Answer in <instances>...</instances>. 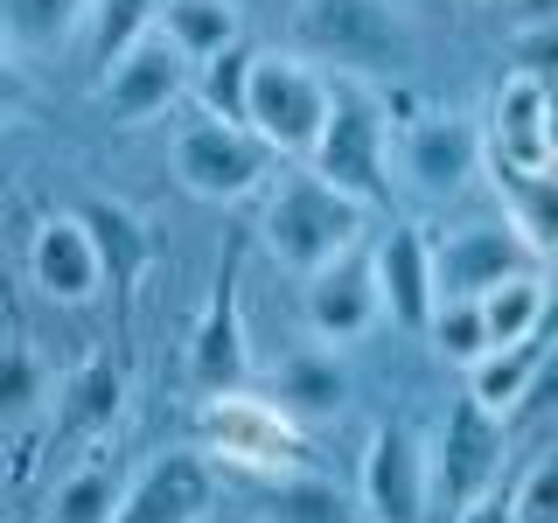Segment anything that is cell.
<instances>
[{
    "mask_svg": "<svg viewBox=\"0 0 558 523\" xmlns=\"http://www.w3.org/2000/svg\"><path fill=\"white\" fill-rule=\"evenodd\" d=\"M433 496V467L418 453V433L405 418H384L363 447V510L377 523H418Z\"/></svg>",
    "mask_w": 558,
    "mask_h": 523,
    "instance_id": "cell-9",
    "label": "cell"
},
{
    "mask_svg": "<svg viewBox=\"0 0 558 523\" xmlns=\"http://www.w3.org/2000/svg\"><path fill=\"white\" fill-rule=\"evenodd\" d=\"M217 502V475H209V453L196 447H168L154 453L133 475V488L119 496L112 523H203Z\"/></svg>",
    "mask_w": 558,
    "mask_h": 523,
    "instance_id": "cell-8",
    "label": "cell"
},
{
    "mask_svg": "<svg viewBox=\"0 0 558 523\" xmlns=\"http://www.w3.org/2000/svg\"><path fill=\"white\" fill-rule=\"evenodd\" d=\"M363 217H371V209H356L349 196L322 188L314 174H293L266 203V244H272L279 266L314 272V266H328L336 252H349V244L363 238Z\"/></svg>",
    "mask_w": 558,
    "mask_h": 523,
    "instance_id": "cell-3",
    "label": "cell"
},
{
    "mask_svg": "<svg viewBox=\"0 0 558 523\" xmlns=\"http://www.w3.org/2000/svg\"><path fill=\"white\" fill-rule=\"evenodd\" d=\"M510 523H558V453H537L510 488Z\"/></svg>",
    "mask_w": 558,
    "mask_h": 523,
    "instance_id": "cell-30",
    "label": "cell"
},
{
    "mask_svg": "<svg viewBox=\"0 0 558 523\" xmlns=\"http://www.w3.org/2000/svg\"><path fill=\"white\" fill-rule=\"evenodd\" d=\"M537 370H545V328L523 336V342L488 349L482 363H468V405L488 412V418H517V405L531 398Z\"/></svg>",
    "mask_w": 558,
    "mask_h": 523,
    "instance_id": "cell-19",
    "label": "cell"
},
{
    "mask_svg": "<svg viewBox=\"0 0 558 523\" xmlns=\"http://www.w3.org/2000/svg\"><path fill=\"white\" fill-rule=\"evenodd\" d=\"M126 412V363L119 356H84L63 384V433H105Z\"/></svg>",
    "mask_w": 558,
    "mask_h": 523,
    "instance_id": "cell-21",
    "label": "cell"
},
{
    "mask_svg": "<svg viewBox=\"0 0 558 523\" xmlns=\"http://www.w3.org/2000/svg\"><path fill=\"white\" fill-rule=\"evenodd\" d=\"M272 510L293 523H342V502L322 496V488H287V496H272Z\"/></svg>",
    "mask_w": 558,
    "mask_h": 523,
    "instance_id": "cell-31",
    "label": "cell"
},
{
    "mask_svg": "<svg viewBox=\"0 0 558 523\" xmlns=\"http://www.w3.org/2000/svg\"><path fill=\"white\" fill-rule=\"evenodd\" d=\"M545 307H551V287H545V272H517V279H502V287H488L482 301H475L488 349L537 336V328H545Z\"/></svg>",
    "mask_w": 558,
    "mask_h": 523,
    "instance_id": "cell-23",
    "label": "cell"
},
{
    "mask_svg": "<svg viewBox=\"0 0 558 523\" xmlns=\"http://www.w3.org/2000/svg\"><path fill=\"white\" fill-rule=\"evenodd\" d=\"M371 279H377V314H391L398 328H426L433 314V258L418 223H391L371 244Z\"/></svg>",
    "mask_w": 558,
    "mask_h": 523,
    "instance_id": "cell-15",
    "label": "cell"
},
{
    "mask_svg": "<svg viewBox=\"0 0 558 523\" xmlns=\"http://www.w3.org/2000/svg\"><path fill=\"white\" fill-rule=\"evenodd\" d=\"M342 398H349V377H342L336 349H301V356H287V363H279V398H272V405L287 412L293 426L342 412Z\"/></svg>",
    "mask_w": 558,
    "mask_h": 523,
    "instance_id": "cell-20",
    "label": "cell"
},
{
    "mask_svg": "<svg viewBox=\"0 0 558 523\" xmlns=\"http://www.w3.org/2000/svg\"><path fill=\"white\" fill-rule=\"evenodd\" d=\"M22 98H28L22 70H14V57H0V119H14V112H22Z\"/></svg>",
    "mask_w": 558,
    "mask_h": 523,
    "instance_id": "cell-33",
    "label": "cell"
},
{
    "mask_svg": "<svg viewBox=\"0 0 558 523\" xmlns=\"http://www.w3.org/2000/svg\"><path fill=\"white\" fill-rule=\"evenodd\" d=\"M244 77H252V49H244V42H231V49H217L209 63H196L203 119H217V126H244Z\"/></svg>",
    "mask_w": 558,
    "mask_h": 523,
    "instance_id": "cell-26",
    "label": "cell"
},
{
    "mask_svg": "<svg viewBox=\"0 0 558 523\" xmlns=\"http://www.w3.org/2000/svg\"><path fill=\"white\" fill-rule=\"evenodd\" d=\"M482 154H488V168H502V174H551L558 147H551V84L545 77L517 70L496 92V119H488Z\"/></svg>",
    "mask_w": 558,
    "mask_h": 523,
    "instance_id": "cell-10",
    "label": "cell"
},
{
    "mask_svg": "<svg viewBox=\"0 0 558 523\" xmlns=\"http://www.w3.org/2000/svg\"><path fill=\"white\" fill-rule=\"evenodd\" d=\"M426 336H433V349H440L447 363H482L488 356V336H482V314H475V301H440L426 314Z\"/></svg>",
    "mask_w": 558,
    "mask_h": 523,
    "instance_id": "cell-28",
    "label": "cell"
},
{
    "mask_svg": "<svg viewBox=\"0 0 558 523\" xmlns=\"http://www.w3.org/2000/svg\"><path fill=\"white\" fill-rule=\"evenodd\" d=\"M161 42L182 63H209L217 49L238 42V8L231 0H161Z\"/></svg>",
    "mask_w": 558,
    "mask_h": 523,
    "instance_id": "cell-22",
    "label": "cell"
},
{
    "mask_svg": "<svg viewBox=\"0 0 558 523\" xmlns=\"http://www.w3.org/2000/svg\"><path fill=\"white\" fill-rule=\"evenodd\" d=\"M301 35L342 70H391L405 57V22L384 0H301Z\"/></svg>",
    "mask_w": 558,
    "mask_h": 523,
    "instance_id": "cell-7",
    "label": "cell"
},
{
    "mask_svg": "<svg viewBox=\"0 0 558 523\" xmlns=\"http://www.w3.org/2000/svg\"><path fill=\"white\" fill-rule=\"evenodd\" d=\"M502 8L517 14L523 28H551V14H558V0H502Z\"/></svg>",
    "mask_w": 558,
    "mask_h": 523,
    "instance_id": "cell-34",
    "label": "cell"
},
{
    "mask_svg": "<svg viewBox=\"0 0 558 523\" xmlns=\"http://www.w3.org/2000/svg\"><path fill=\"white\" fill-rule=\"evenodd\" d=\"M49 377L43 363H35L28 342H0V418H28L35 405H43Z\"/></svg>",
    "mask_w": 558,
    "mask_h": 523,
    "instance_id": "cell-29",
    "label": "cell"
},
{
    "mask_svg": "<svg viewBox=\"0 0 558 523\" xmlns=\"http://www.w3.org/2000/svg\"><path fill=\"white\" fill-rule=\"evenodd\" d=\"M182 92H189V63L174 57L161 35H140L133 49H119V57L98 70V98H105V112H112L119 126L161 119Z\"/></svg>",
    "mask_w": 558,
    "mask_h": 523,
    "instance_id": "cell-11",
    "label": "cell"
},
{
    "mask_svg": "<svg viewBox=\"0 0 558 523\" xmlns=\"http://www.w3.org/2000/svg\"><path fill=\"white\" fill-rule=\"evenodd\" d=\"M496 467H502V418L475 412L461 398V405H447V426H440V488L447 502L461 510L468 496H482V488H496Z\"/></svg>",
    "mask_w": 558,
    "mask_h": 523,
    "instance_id": "cell-16",
    "label": "cell"
},
{
    "mask_svg": "<svg viewBox=\"0 0 558 523\" xmlns=\"http://www.w3.org/2000/svg\"><path fill=\"white\" fill-rule=\"evenodd\" d=\"M307 328L328 349L377 328V279H371V252L363 244H349V252H336L328 266L307 272Z\"/></svg>",
    "mask_w": 558,
    "mask_h": 523,
    "instance_id": "cell-14",
    "label": "cell"
},
{
    "mask_svg": "<svg viewBox=\"0 0 558 523\" xmlns=\"http://www.w3.org/2000/svg\"><path fill=\"white\" fill-rule=\"evenodd\" d=\"M398 161H405V182L426 203L461 196L482 174V126L475 119H453V112L447 119H412V126L398 133Z\"/></svg>",
    "mask_w": 558,
    "mask_h": 523,
    "instance_id": "cell-13",
    "label": "cell"
},
{
    "mask_svg": "<svg viewBox=\"0 0 558 523\" xmlns=\"http://www.w3.org/2000/svg\"><path fill=\"white\" fill-rule=\"evenodd\" d=\"M384 147H391L384 105L363 92L356 77H328V119L307 147V174L322 188H336V196H349L356 209H371V203L391 196V161H384Z\"/></svg>",
    "mask_w": 558,
    "mask_h": 523,
    "instance_id": "cell-1",
    "label": "cell"
},
{
    "mask_svg": "<svg viewBox=\"0 0 558 523\" xmlns=\"http://www.w3.org/2000/svg\"><path fill=\"white\" fill-rule=\"evenodd\" d=\"M426 258H433V307L440 301H482L502 279L537 272V252L510 223H461V231H447L440 244H426Z\"/></svg>",
    "mask_w": 558,
    "mask_h": 523,
    "instance_id": "cell-6",
    "label": "cell"
},
{
    "mask_svg": "<svg viewBox=\"0 0 558 523\" xmlns=\"http://www.w3.org/2000/svg\"><path fill=\"white\" fill-rule=\"evenodd\" d=\"M244 370H252V342H244V307H238V258L223 252L203 321L189 336V377H196L203 398H223V391H244Z\"/></svg>",
    "mask_w": 558,
    "mask_h": 523,
    "instance_id": "cell-12",
    "label": "cell"
},
{
    "mask_svg": "<svg viewBox=\"0 0 558 523\" xmlns=\"http://www.w3.org/2000/svg\"><path fill=\"white\" fill-rule=\"evenodd\" d=\"M119 510V475L112 467H77L63 488H57V502H49V523H112Z\"/></svg>",
    "mask_w": 558,
    "mask_h": 523,
    "instance_id": "cell-27",
    "label": "cell"
},
{
    "mask_svg": "<svg viewBox=\"0 0 558 523\" xmlns=\"http://www.w3.org/2000/svg\"><path fill=\"white\" fill-rule=\"evenodd\" d=\"M328 119V77L301 57H252V77H244V133L258 139V147L272 154H293V161H307L314 133H322Z\"/></svg>",
    "mask_w": 558,
    "mask_h": 523,
    "instance_id": "cell-2",
    "label": "cell"
},
{
    "mask_svg": "<svg viewBox=\"0 0 558 523\" xmlns=\"http://www.w3.org/2000/svg\"><path fill=\"white\" fill-rule=\"evenodd\" d=\"M77 231L92 238V258H98V272L112 279V293L126 301V293L140 287V272H147V258H154V231L133 217L126 203H112V196H84L77 209Z\"/></svg>",
    "mask_w": 558,
    "mask_h": 523,
    "instance_id": "cell-17",
    "label": "cell"
},
{
    "mask_svg": "<svg viewBox=\"0 0 558 523\" xmlns=\"http://www.w3.org/2000/svg\"><path fill=\"white\" fill-rule=\"evenodd\" d=\"M203 440L217 461L244 467V475H293L307 461V433L272 398H252V391L203 398Z\"/></svg>",
    "mask_w": 558,
    "mask_h": 523,
    "instance_id": "cell-4",
    "label": "cell"
},
{
    "mask_svg": "<svg viewBox=\"0 0 558 523\" xmlns=\"http://www.w3.org/2000/svg\"><path fill=\"white\" fill-rule=\"evenodd\" d=\"M453 523H510V488H482V496H468Z\"/></svg>",
    "mask_w": 558,
    "mask_h": 523,
    "instance_id": "cell-32",
    "label": "cell"
},
{
    "mask_svg": "<svg viewBox=\"0 0 558 523\" xmlns=\"http://www.w3.org/2000/svg\"><path fill=\"white\" fill-rule=\"evenodd\" d=\"M272 174V154L244 126H217V119H189L174 133V182L196 203H238Z\"/></svg>",
    "mask_w": 558,
    "mask_h": 523,
    "instance_id": "cell-5",
    "label": "cell"
},
{
    "mask_svg": "<svg viewBox=\"0 0 558 523\" xmlns=\"http://www.w3.org/2000/svg\"><path fill=\"white\" fill-rule=\"evenodd\" d=\"M92 0H0V28L14 49H63L84 28Z\"/></svg>",
    "mask_w": 558,
    "mask_h": 523,
    "instance_id": "cell-25",
    "label": "cell"
},
{
    "mask_svg": "<svg viewBox=\"0 0 558 523\" xmlns=\"http://www.w3.org/2000/svg\"><path fill=\"white\" fill-rule=\"evenodd\" d=\"M161 22V0H92L84 8V49H92V70H105L119 57V49H133L140 35H154Z\"/></svg>",
    "mask_w": 558,
    "mask_h": 523,
    "instance_id": "cell-24",
    "label": "cell"
},
{
    "mask_svg": "<svg viewBox=\"0 0 558 523\" xmlns=\"http://www.w3.org/2000/svg\"><path fill=\"white\" fill-rule=\"evenodd\" d=\"M28 272H35V287H43L49 301H92V293L105 287V272H98V258H92V238L77 231L70 209H57V217L35 223Z\"/></svg>",
    "mask_w": 558,
    "mask_h": 523,
    "instance_id": "cell-18",
    "label": "cell"
}]
</instances>
